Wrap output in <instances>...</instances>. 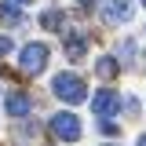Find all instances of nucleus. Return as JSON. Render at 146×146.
<instances>
[{
    "mask_svg": "<svg viewBox=\"0 0 146 146\" xmlns=\"http://www.w3.org/2000/svg\"><path fill=\"white\" fill-rule=\"evenodd\" d=\"M51 91L62 102H84V99H88V88H84V80H80L77 73H58L51 80Z\"/></svg>",
    "mask_w": 146,
    "mask_h": 146,
    "instance_id": "nucleus-1",
    "label": "nucleus"
},
{
    "mask_svg": "<svg viewBox=\"0 0 146 146\" xmlns=\"http://www.w3.org/2000/svg\"><path fill=\"white\" fill-rule=\"evenodd\" d=\"M44 62H48V44H26V48L18 51V66L26 73H40Z\"/></svg>",
    "mask_w": 146,
    "mask_h": 146,
    "instance_id": "nucleus-2",
    "label": "nucleus"
},
{
    "mask_svg": "<svg viewBox=\"0 0 146 146\" xmlns=\"http://www.w3.org/2000/svg\"><path fill=\"white\" fill-rule=\"evenodd\" d=\"M51 131H55V139H62V143H77L80 139V121L73 113H55L51 117Z\"/></svg>",
    "mask_w": 146,
    "mask_h": 146,
    "instance_id": "nucleus-3",
    "label": "nucleus"
},
{
    "mask_svg": "<svg viewBox=\"0 0 146 146\" xmlns=\"http://www.w3.org/2000/svg\"><path fill=\"white\" fill-rule=\"evenodd\" d=\"M91 110H95L99 117H113V113L121 110V95H117V91H110V88L95 91V95H91Z\"/></svg>",
    "mask_w": 146,
    "mask_h": 146,
    "instance_id": "nucleus-4",
    "label": "nucleus"
},
{
    "mask_svg": "<svg viewBox=\"0 0 146 146\" xmlns=\"http://www.w3.org/2000/svg\"><path fill=\"white\" fill-rule=\"evenodd\" d=\"M29 110H33V99H29L26 91H11V95L4 99V113H7V117H26Z\"/></svg>",
    "mask_w": 146,
    "mask_h": 146,
    "instance_id": "nucleus-5",
    "label": "nucleus"
},
{
    "mask_svg": "<svg viewBox=\"0 0 146 146\" xmlns=\"http://www.w3.org/2000/svg\"><path fill=\"white\" fill-rule=\"evenodd\" d=\"M102 18H106V22H128V18H131V0H106Z\"/></svg>",
    "mask_w": 146,
    "mask_h": 146,
    "instance_id": "nucleus-6",
    "label": "nucleus"
},
{
    "mask_svg": "<svg viewBox=\"0 0 146 146\" xmlns=\"http://www.w3.org/2000/svg\"><path fill=\"white\" fill-rule=\"evenodd\" d=\"M117 70H121V66H117V58H110V55L95 62V73H99L102 80H110V77H117Z\"/></svg>",
    "mask_w": 146,
    "mask_h": 146,
    "instance_id": "nucleus-7",
    "label": "nucleus"
},
{
    "mask_svg": "<svg viewBox=\"0 0 146 146\" xmlns=\"http://www.w3.org/2000/svg\"><path fill=\"white\" fill-rule=\"evenodd\" d=\"M84 48H88V40H84L80 33H73L70 40H66V55H70V58H80V55H84Z\"/></svg>",
    "mask_w": 146,
    "mask_h": 146,
    "instance_id": "nucleus-8",
    "label": "nucleus"
},
{
    "mask_svg": "<svg viewBox=\"0 0 146 146\" xmlns=\"http://www.w3.org/2000/svg\"><path fill=\"white\" fill-rule=\"evenodd\" d=\"M99 128H102V135H121V124H117L113 117H102V121H99Z\"/></svg>",
    "mask_w": 146,
    "mask_h": 146,
    "instance_id": "nucleus-9",
    "label": "nucleus"
},
{
    "mask_svg": "<svg viewBox=\"0 0 146 146\" xmlns=\"http://www.w3.org/2000/svg\"><path fill=\"white\" fill-rule=\"evenodd\" d=\"M40 22H44L48 29H62V15H58V11H48V15L40 18Z\"/></svg>",
    "mask_w": 146,
    "mask_h": 146,
    "instance_id": "nucleus-10",
    "label": "nucleus"
},
{
    "mask_svg": "<svg viewBox=\"0 0 146 146\" xmlns=\"http://www.w3.org/2000/svg\"><path fill=\"white\" fill-rule=\"evenodd\" d=\"M7 51H11V36L0 33V55H7Z\"/></svg>",
    "mask_w": 146,
    "mask_h": 146,
    "instance_id": "nucleus-11",
    "label": "nucleus"
},
{
    "mask_svg": "<svg viewBox=\"0 0 146 146\" xmlns=\"http://www.w3.org/2000/svg\"><path fill=\"white\" fill-rule=\"evenodd\" d=\"M80 4H84V7H88V4H95V0H80Z\"/></svg>",
    "mask_w": 146,
    "mask_h": 146,
    "instance_id": "nucleus-12",
    "label": "nucleus"
},
{
    "mask_svg": "<svg viewBox=\"0 0 146 146\" xmlns=\"http://www.w3.org/2000/svg\"><path fill=\"white\" fill-rule=\"evenodd\" d=\"M139 146H146V135H143V139H139Z\"/></svg>",
    "mask_w": 146,
    "mask_h": 146,
    "instance_id": "nucleus-13",
    "label": "nucleus"
},
{
    "mask_svg": "<svg viewBox=\"0 0 146 146\" xmlns=\"http://www.w3.org/2000/svg\"><path fill=\"white\" fill-rule=\"evenodd\" d=\"M143 4H146V0H143Z\"/></svg>",
    "mask_w": 146,
    "mask_h": 146,
    "instance_id": "nucleus-14",
    "label": "nucleus"
}]
</instances>
